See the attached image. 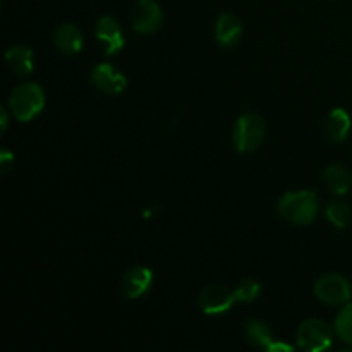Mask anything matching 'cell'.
<instances>
[{
  "label": "cell",
  "instance_id": "6da1fadb",
  "mask_svg": "<svg viewBox=\"0 0 352 352\" xmlns=\"http://www.w3.org/2000/svg\"><path fill=\"white\" fill-rule=\"evenodd\" d=\"M278 213L296 226H309L318 215V198L313 191L287 192L278 201Z\"/></svg>",
  "mask_w": 352,
  "mask_h": 352
},
{
  "label": "cell",
  "instance_id": "7a4b0ae2",
  "mask_svg": "<svg viewBox=\"0 0 352 352\" xmlns=\"http://www.w3.org/2000/svg\"><path fill=\"white\" fill-rule=\"evenodd\" d=\"M10 112L21 122H30L45 107V93L36 82H23L16 86L9 96Z\"/></svg>",
  "mask_w": 352,
  "mask_h": 352
},
{
  "label": "cell",
  "instance_id": "3957f363",
  "mask_svg": "<svg viewBox=\"0 0 352 352\" xmlns=\"http://www.w3.org/2000/svg\"><path fill=\"white\" fill-rule=\"evenodd\" d=\"M267 134L265 120L256 113H243L234 129V146L239 153H251L261 146Z\"/></svg>",
  "mask_w": 352,
  "mask_h": 352
},
{
  "label": "cell",
  "instance_id": "277c9868",
  "mask_svg": "<svg viewBox=\"0 0 352 352\" xmlns=\"http://www.w3.org/2000/svg\"><path fill=\"white\" fill-rule=\"evenodd\" d=\"M298 346L308 352L325 351L332 346V330L322 320H306L298 329Z\"/></svg>",
  "mask_w": 352,
  "mask_h": 352
},
{
  "label": "cell",
  "instance_id": "5b68a950",
  "mask_svg": "<svg viewBox=\"0 0 352 352\" xmlns=\"http://www.w3.org/2000/svg\"><path fill=\"white\" fill-rule=\"evenodd\" d=\"M316 298L329 306H340L349 302L352 287L347 278L340 274H327L316 282Z\"/></svg>",
  "mask_w": 352,
  "mask_h": 352
},
{
  "label": "cell",
  "instance_id": "8992f818",
  "mask_svg": "<svg viewBox=\"0 0 352 352\" xmlns=\"http://www.w3.org/2000/svg\"><path fill=\"white\" fill-rule=\"evenodd\" d=\"M162 9L155 0H140L133 10V28L136 33L150 34L162 26Z\"/></svg>",
  "mask_w": 352,
  "mask_h": 352
},
{
  "label": "cell",
  "instance_id": "52a82bcc",
  "mask_svg": "<svg viewBox=\"0 0 352 352\" xmlns=\"http://www.w3.org/2000/svg\"><path fill=\"white\" fill-rule=\"evenodd\" d=\"M236 302L234 292L222 285H208L199 294V306L205 315H223Z\"/></svg>",
  "mask_w": 352,
  "mask_h": 352
},
{
  "label": "cell",
  "instance_id": "ba28073f",
  "mask_svg": "<svg viewBox=\"0 0 352 352\" xmlns=\"http://www.w3.org/2000/svg\"><path fill=\"white\" fill-rule=\"evenodd\" d=\"M91 82L107 95H120L127 86L126 76L110 64L96 65L91 71Z\"/></svg>",
  "mask_w": 352,
  "mask_h": 352
},
{
  "label": "cell",
  "instance_id": "9c48e42d",
  "mask_svg": "<svg viewBox=\"0 0 352 352\" xmlns=\"http://www.w3.org/2000/svg\"><path fill=\"white\" fill-rule=\"evenodd\" d=\"M96 36L102 41L107 55H113L124 47V33L119 21L112 16H105L98 21Z\"/></svg>",
  "mask_w": 352,
  "mask_h": 352
},
{
  "label": "cell",
  "instance_id": "30bf717a",
  "mask_svg": "<svg viewBox=\"0 0 352 352\" xmlns=\"http://www.w3.org/2000/svg\"><path fill=\"white\" fill-rule=\"evenodd\" d=\"M153 284V272L146 267H134L124 275L122 292L127 299H138L146 294Z\"/></svg>",
  "mask_w": 352,
  "mask_h": 352
},
{
  "label": "cell",
  "instance_id": "8fae6325",
  "mask_svg": "<svg viewBox=\"0 0 352 352\" xmlns=\"http://www.w3.org/2000/svg\"><path fill=\"white\" fill-rule=\"evenodd\" d=\"M246 337L254 347H261V349H267L270 352L292 351V347L287 346V344L277 342L274 336H272L270 329L263 322H258V320H250L246 323Z\"/></svg>",
  "mask_w": 352,
  "mask_h": 352
},
{
  "label": "cell",
  "instance_id": "7c38bea8",
  "mask_svg": "<svg viewBox=\"0 0 352 352\" xmlns=\"http://www.w3.org/2000/svg\"><path fill=\"white\" fill-rule=\"evenodd\" d=\"M215 36L223 47H234L243 36V24L234 14H222L217 21Z\"/></svg>",
  "mask_w": 352,
  "mask_h": 352
},
{
  "label": "cell",
  "instance_id": "4fadbf2b",
  "mask_svg": "<svg viewBox=\"0 0 352 352\" xmlns=\"http://www.w3.org/2000/svg\"><path fill=\"white\" fill-rule=\"evenodd\" d=\"M54 43L62 54L65 55H76L81 52L82 48V34L72 24H62L55 30L54 33Z\"/></svg>",
  "mask_w": 352,
  "mask_h": 352
},
{
  "label": "cell",
  "instance_id": "5bb4252c",
  "mask_svg": "<svg viewBox=\"0 0 352 352\" xmlns=\"http://www.w3.org/2000/svg\"><path fill=\"white\" fill-rule=\"evenodd\" d=\"M6 62L17 76H30L33 72V50L24 45H14L6 52Z\"/></svg>",
  "mask_w": 352,
  "mask_h": 352
},
{
  "label": "cell",
  "instance_id": "9a60e30c",
  "mask_svg": "<svg viewBox=\"0 0 352 352\" xmlns=\"http://www.w3.org/2000/svg\"><path fill=\"white\" fill-rule=\"evenodd\" d=\"M323 182L333 195H346L352 188V174L347 168L340 167V165H330L323 172Z\"/></svg>",
  "mask_w": 352,
  "mask_h": 352
},
{
  "label": "cell",
  "instance_id": "2e32d148",
  "mask_svg": "<svg viewBox=\"0 0 352 352\" xmlns=\"http://www.w3.org/2000/svg\"><path fill=\"white\" fill-rule=\"evenodd\" d=\"M351 116L344 109L332 110V112L329 113V117H327V134H329L330 140L336 141V143H340V141L346 140L347 134H349L351 131Z\"/></svg>",
  "mask_w": 352,
  "mask_h": 352
},
{
  "label": "cell",
  "instance_id": "e0dca14e",
  "mask_svg": "<svg viewBox=\"0 0 352 352\" xmlns=\"http://www.w3.org/2000/svg\"><path fill=\"white\" fill-rule=\"evenodd\" d=\"M327 217L339 229H346L352 222V208L344 201H333L327 206Z\"/></svg>",
  "mask_w": 352,
  "mask_h": 352
},
{
  "label": "cell",
  "instance_id": "ac0fdd59",
  "mask_svg": "<svg viewBox=\"0 0 352 352\" xmlns=\"http://www.w3.org/2000/svg\"><path fill=\"white\" fill-rule=\"evenodd\" d=\"M336 332L344 342L352 346V302L346 305L336 318Z\"/></svg>",
  "mask_w": 352,
  "mask_h": 352
},
{
  "label": "cell",
  "instance_id": "d6986e66",
  "mask_svg": "<svg viewBox=\"0 0 352 352\" xmlns=\"http://www.w3.org/2000/svg\"><path fill=\"white\" fill-rule=\"evenodd\" d=\"M261 292V284L253 278H244L234 291V298L237 302H253Z\"/></svg>",
  "mask_w": 352,
  "mask_h": 352
},
{
  "label": "cell",
  "instance_id": "ffe728a7",
  "mask_svg": "<svg viewBox=\"0 0 352 352\" xmlns=\"http://www.w3.org/2000/svg\"><path fill=\"white\" fill-rule=\"evenodd\" d=\"M12 167H14V153H10L9 150L0 151V172H2V175L9 174V170Z\"/></svg>",
  "mask_w": 352,
  "mask_h": 352
},
{
  "label": "cell",
  "instance_id": "44dd1931",
  "mask_svg": "<svg viewBox=\"0 0 352 352\" xmlns=\"http://www.w3.org/2000/svg\"><path fill=\"white\" fill-rule=\"evenodd\" d=\"M0 116H2V133L7 129V122H9V113H7L6 107L0 109Z\"/></svg>",
  "mask_w": 352,
  "mask_h": 352
}]
</instances>
